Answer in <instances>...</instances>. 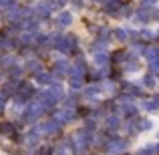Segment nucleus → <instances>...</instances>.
I'll list each match as a JSON object with an SVG mask.
<instances>
[{
	"label": "nucleus",
	"instance_id": "nucleus-14",
	"mask_svg": "<svg viewBox=\"0 0 159 155\" xmlns=\"http://www.w3.org/2000/svg\"><path fill=\"white\" fill-rule=\"evenodd\" d=\"M113 34H115V39H117V40H127V39H129L127 30H123V28H117V30L113 32Z\"/></svg>",
	"mask_w": 159,
	"mask_h": 155
},
{
	"label": "nucleus",
	"instance_id": "nucleus-20",
	"mask_svg": "<svg viewBox=\"0 0 159 155\" xmlns=\"http://www.w3.org/2000/svg\"><path fill=\"white\" fill-rule=\"evenodd\" d=\"M20 75H22V69H16V66H14V69L10 71V77H12V79H18Z\"/></svg>",
	"mask_w": 159,
	"mask_h": 155
},
{
	"label": "nucleus",
	"instance_id": "nucleus-15",
	"mask_svg": "<svg viewBox=\"0 0 159 155\" xmlns=\"http://www.w3.org/2000/svg\"><path fill=\"white\" fill-rule=\"evenodd\" d=\"M107 127L109 129H117L119 127V119H117V117H109L107 119Z\"/></svg>",
	"mask_w": 159,
	"mask_h": 155
},
{
	"label": "nucleus",
	"instance_id": "nucleus-6",
	"mask_svg": "<svg viewBox=\"0 0 159 155\" xmlns=\"http://www.w3.org/2000/svg\"><path fill=\"white\" fill-rule=\"evenodd\" d=\"M70 22H73V14H70V12H61V14L57 16V24H58L61 28L69 26Z\"/></svg>",
	"mask_w": 159,
	"mask_h": 155
},
{
	"label": "nucleus",
	"instance_id": "nucleus-5",
	"mask_svg": "<svg viewBox=\"0 0 159 155\" xmlns=\"http://www.w3.org/2000/svg\"><path fill=\"white\" fill-rule=\"evenodd\" d=\"M69 65H66V61H57L54 62V75L57 77H65V75H69Z\"/></svg>",
	"mask_w": 159,
	"mask_h": 155
},
{
	"label": "nucleus",
	"instance_id": "nucleus-11",
	"mask_svg": "<svg viewBox=\"0 0 159 155\" xmlns=\"http://www.w3.org/2000/svg\"><path fill=\"white\" fill-rule=\"evenodd\" d=\"M39 139H40V137H39V131H32V133H28V135H26V145H28V147H32V145H36V143H39Z\"/></svg>",
	"mask_w": 159,
	"mask_h": 155
},
{
	"label": "nucleus",
	"instance_id": "nucleus-7",
	"mask_svg": "<svg viewBox=\"0 0 159 155\" xmlns=\"http://www.w3.org/2000/svg\"><path fill=\"white\" fill-rule=\"evenodd\" d=\"M125 145H127V141H123V139L111 141V143H109V151H111V153H117V151H121V149H125Z\"/></svg>",
	"mask_w": 159,
	"mask_h": 155
},
{
	"label": "nucleus",
	"instance_id": "nucleus-3",
	"mask_svg": "<svg viewBox=\"0 0 159 155\" xmlns=\"http://www.w3.org/2000/svg\"><path fill=\"white\" fill-rule=\"evenodd\" d=\"M57 47L61 48L62 52H70L75 47H77V40H75V36H65V39L57 40Z\"/></svg>",
	"mask_w": 159,
	"mask_h": 155
},
{
	"label": "nucleus",
	"instance_id": "nucleus-23",
	"mask_svg": "<svg viewBox=\"0 0 159 155\" xmlns=\"http://www.w3.org/2000/svg\"><path fill=\"white\" fill-rule=\"evenodd\" d=\"M2 109H4V97L0 95V111H2Z\"/></svg>",
	"mask_w": 159,
	"mask_h": 155
},
{
	"label": "nucleus",
	"instance_id": "nucleus-9",
	"mask_svg": "<svg viewBox=\"0 0 159 155\" xmlns=\"http://www.w3.org/2000/svg\"><path fill=\"white\" fill-rule=\"evenodd\" d=\"M51 81H52V77L48 73H39L36 75V83H40V85H51Z\"/></svg>",
	"mask_w": 159,
	"mask_h": 155
},
{
	"label": "nucleus",
	"instance_id": "nucleus-16",
	"mask_svg": "<svg viewBox=\"0 0 159 155\" xmlns=\"http://www.w3.org/2000/svg\"><path fill=\"white\" fill-rule=\"evenodd\" d=\"M141 39L151 40V39H155V32H151V30H141Z\"/></svg>",
	"mask_w": 159,
	"mask_h": 155
},
{
	"label": "nucleus",
	"instance_id": "nucleus-21",
	"mask_svg": "<svg viewBox=\"0 0 159 155\" xmlns=\"http://www.w3.org/2000/svg\"><path fill=\"white\" fill-rule=\"evenodd\" d=\"M149 127H151V123H149L147 119H141V123H139V129H143V131H145V129H149Z\"/></svg>",
	"mask_w": 159,
	"mask_h": 155
},
{
	"label": "nucleus",
	"instance_id": "nucleus-8",
	"mask_svg": "<svg viewBox=\"0 0 159 155\" xmlns=\"http://www.w3.org/2000/svg\"><path fill=\"white\" fill-rule=\"evenodd\" d=\"M99 95H101V87H97V85L89 87V89L85 91V97H89V99H95V97H99Z\"/></svg>",
	"mask_w": 159,
	"mask_h": 155
},
{
	"label": "nucleus",
	"instance_id": "nucleus-2",
	"mask_svg": "<svg viewBox=\"0 0 159 155\" xmlns=\"http://www.w3.org/2000/svg\"><path fill=\"white\" fill-rule=\"evenodd\" d=\"M87 139H89V137H87L85 131H83V133H77V135L73 137V141H70V143H73V147H75V151H77V153H85Z\"/></svg>",
	"mask_w": 159,
	"mask_h": 155
},
{
	"label": "nucleus",
	"instance_id": "nucleus-13",
	"mask_svg": "<svg viewBox=\"0 0 159 155\" xmlns=\"http://www.w3.org/2000/svg\"><path fill=\"white\" fill-rule=\"evenodd\" d=\"M57 155H70V143L69 145L61 143V145H58V149H57Z\"/></svg>",
	"mask_w": 159,
	"mask_h": 155
},
{
	"label": "nucleus",
	"instance_id": "nucleus-4",
	"mask_svg": "<svg viewBox=\"0 0 159 155\" xmlns=\"http://www.w3.org/2000/svg\"><path fill=\"white\" fill-rule=\"evenodd\" d=\"M39 131H43V133H51V135H52V133H58V131H61V125H58L57 121L52 119V121H47L44 125H40Z\"/></svg>",
	"mask_w": 159,
	"mask_h": 155
},
{
	"label": "nucleus",
	"instance_id": "nucleus-17",
	"mask_svg": "<svg viewBox=\"0 0 159 155\" xmlns=\"http://www.w3.org/2000/svg\"><path fill=\"white\" fill-rule=\"evenodd\" d=\"M0 131H2V133H6V135H10V133H12V131H14V127H12V125H10V123H4V125H2V127H0Z\"/></svg>",
	"mask_w": 159,
	"mask_h": 155
},
{
	"label": "nucleus",
	"instance_id": "nucleus-1",
	"mask_svg": "<svg viewBox=\"0 0 159 155\" xmlns=\"http://www.w3.org/2000/svg\"><path fill=\"white\" fill-rule=\"evenodd\" d=\"M58 8V2H52V0H47V2H43V4H39V6L34 8V14H39V16H48L51 12H54Z\"/></svg>",
	"mask_w": 159,
	"mask_h": 155
},
{
	"label": "nucleus",
	"instance_id": "nucleus-10",
	"mask_svg": "<svg viewBox=\"0 0 159 155\" xmlns=\"http://www.w3.org/2000/svg\"><path fill=\"white\" fill-rule=\"evenodd\" d=\"M107 62H109V57H107V52H97V54H95V65L103 66V65H107Z\"/></svg>",
	"mask_w": 159,
	"mask_h": 155
},
{
	"label": "nucleus",
	"instance_id": "nucleus-22",
	"mask_svg": "<svg viewBox=\"0 0 159 155\" xmlns=\"http://www.w3.org/2000/svg\"><path fill=\"white\" fill-rule=\"evenodd\" d=\"M157 0H143V4H141V8H149V6H155Z\"/></svg>",
	"mask_w": 159,
	"mask_h": 155
},
{
	"label": "nucleus",
	"instance_id": "nucleus-24",
	"mask_svg": "<svg viewBox=\"0 0 159 155\" xmlns=\"http://www.w3.org/2000/svg\"><path fill=\"white\" fill-rule=\"evenodd\" d=\"M97 2H103V0H97Z\"/></svg>",
	"mask_w": 159,
	"mask_h": 155
},
{
	"label": "nucleus",
	"instance_id": "nucleus-12",
	"mask_svg": "<svg viewBox=\"0 0 159 155\" xmlns=\"http://www.w3.org/2000/svg\"><path fill=\"white\" fill-rule=\"evenodd\" d=\"M26 69H28V71H36V75L43 73V66H40V62H39V61H30V62L26 65Z\"/></svg>",
	"mask_w": 159,
	"mask_h": 155
},
{
	"label": "nucleus",
	"instance_id": "nucleus-18",
	"mask_svg": "<svg viewBox=\"0 0 159 155\" xmlns=\"http://www.w3.org/2000/svg\"><path fill=\"white\" fill-rule=\"evenodd\" d=\"M119 6H121L119 2H111V4L107 6V12H109V14H115V12H117V8H119Z\"/></svg>",
	"mask_w": 159,
	"mask_h": 155
},
{
	"label": "nucleus",
	"instance_id": "nucleus-19",
	"mask_svg": "<svg viewBox=\"0 0 159 155\" xmlns=\"http://www.w3.org/2000/svg\"><path fill=\"white\" fill-rule=\"evenodd\" d=\"M14 62H16V58H14V57H6V58H2V65H4V66H12Z\"/></svg>",
	"mask_w": 159,
	"mask_h": 155
}]
</instances>
